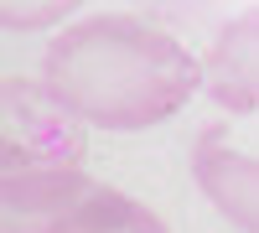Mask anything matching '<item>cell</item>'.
<instances>
[{
    "mask_svg": "<svg viewBox=\"0 0 259 233\" xmlns=\"http://www.w3.org/2000/svg\"><path fill=\"white\" fill-rule=\"evenodd\" d=\"M202 62L171 31L135 16H89L41 52V88L62 114L94 130H156L202 88Z\"/></svg>",
    "mask_w": 259,
    "mask_h": 233,
    "instance_id": "6da1fadb",
    "label": "cell"
},
{
    "mask_svg": "<svg viewBox=\"0 0 259 233\" xmlns=\"http://www.w3.org/2000/svg\"><path fill=\"white\" fill-rule=\"evenodd\" d=\"M83 124L62 114L36 78H0V176L78 171Z\"/></svg>",
    "mask_w": 259,
    "mask_h": 233,
    "instance_id": "7a4b0ae2",
    "label": "cell"
},
{
    "mask_svg": "<svg viewBox=\"0 0 259 233\" xmlns=\"http://www.w3.org/2000/svg\"><path fill=\"white\" fill-rule=\"evenodd\" d=\"M119 192L89 171H31L0 176V233H83L109 213Z\"/></svg>",
    "mask_w": 259,
    "mask_h": 233,
    "instance_id": "3957f363",
    "label": "cell"
},
{
    "mask_svg": "<svg viewBox=\"0 0 259 233\" xmlns=\"http://www.w3.org/2000/svg\"><path fill=\"white\" fill-rule=\"evenodd\" d=\"M192 176H197V187L212 197V207H218L233 228H244V233L259 228L254 156L233 145V124H228V119L207 124V130L197 135V145H192Z\"/></svg>",
    "mask_w": 259,
    "mask_h": 233,
    "instance_id": "277c9868",
    "label": "cell"
},
{
    "mask_svg": "<svg viewBox=\"0 0 259 233\" xmlns=\"http://www.w3.org/2000/svg\"><path fill=\"white\" fill-rule=\"evenodd\" d=\"M254 31H259L254 21H233V26L218 36L207 68H197V73H207L202 78L207 94L218 99L223 109H233V114L254 109Z\"/></svg>",
    "mask_w": 259,
    "mask_h": 233,
    "instance_id": "5b68a950",
    "label": "cell"
},
{
    "mask_svg": "<svg viewBox=\"0 0 259 233\" xmlns=\"http://www.w3.org/2000/svg\"><path fill=\"white\" fill-rule=\"evenodd\" d=\"M83 233H171V228H166L156 213H150L145 202H135V197H124V192H119V197L109 202V213L94 218Z\"/></svg>",
    "mask_w": 259,
    "mask_h": 233,
    "instance_id": "8992f818",
    "label": "cell"
},
{
    "mask_svg": "<svg viewBox=\"0 0 259 233\" xmlns=\"http://www.w3.org/2000/svg\"><path fill=\"white\" fill-rule=\"evenodd\" d=\"M62 16H73V6H0V26L36 31V26H52V21H62Z\"/></svg>",
    "mask_w": 259,
    "mask_h": 233,
    "instance_id": "52a82bcc",
    "label": "cell"
}]
</instances>
